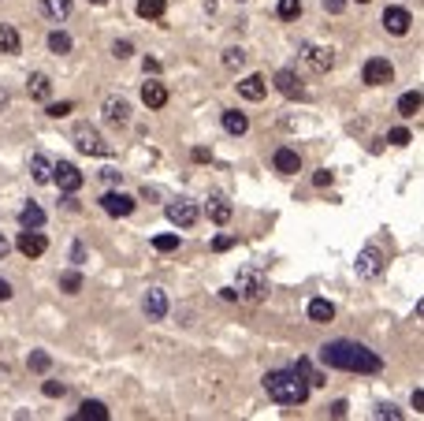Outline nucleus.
<instances>
[{
  "label": "nucleus",
  "mask_w": 424,
  "mask_h": 421,
  "mask_svg": "<svg viewBox=\"0 0 424 421\" xmlns=\"http://www.w3.org/2000/svg\"><path fill=\"white\" fill-rule=\"evenodd\" d=\"M320 362L328 369H343V373H365V376H376L384 373V358L376 351H368L365 343H354V339H331L320 347Z\"/></svg>",
  "instance_id": "1"
},
{
  "label": "nucleus",
  "mask_w": 424,
  "mask_h": 421,
  "mask_svg": "<svg viewBox=\"0 0 424 421\" xmlns=\"http://www.w3.org/2000/svg\"><path fill=\"white\" fill-rule=\"evenodd\" d=\"M265 392H268V399H276V403H283V406H301L309 399L313 384L295 369V365H290V369L265 373Z\"/></svg>",
  "instance_id": "2"
},
{
  "label": "nucleus",
  "mask_w": 424,
  "mask_h": 421,
  "mask_svg": "<svg viewBox=\"0 0 424 421\" xmlns=\"http://www.w3.org/2000/svg\"><path fill=\"white\" fill-rule=\"evenodd\" d=\"M74 146L82 149V153H90V157H108L112 153V146L101 138V131H97L93 123H79L74 127Z\"/></svg>",
  "instance_id": "3"
},
{
  "label": "nucleus",
  "mask_w": 424,
  "mask_h": 421,
  "mask_svg": "<svg viewBox=\"0 0 424 421\" xmlns=\"http://www.w3.org/2000/svg\"><path fill=\"white\" fill-rule=\"evenodd\" d=\"M238 298H246V302H265L268 298V280L257 273V268H242L238 273Z\"/></svg>",
  "instance_id": "4"
},
{
  "label": "nucleus",
  "mask_w": 424,
  "mask_h": 421,
  "mask_svg": "<svg viewBox=\"0 0 424 421\" xmlns=\"http://www.w3.org/2000/svg\"><path fill=\"white\" fill-rule=\"evenodd\" d=\"M361 79H365V86H387L391 79H395V68H391V60L372 56V60H365Z\"/></svg>",
  "instance_id": "5"
},
{
  "label": "nucleus",
  "mask_w": 424,
  "mask_h": 421,
  "mask_svg": "<svg viewBox=\"0 0 424 421\" xmlns=\"http://www.w3.org/2000/svg\"><path fill=\"white\" fill-rule=\"evenodd\" d=\"M52 183L63 190V194H74L82 187V171L71 164V160H60V164H52Z\"/></svg>",
  "instance_id": "6"
},
{
  "label": "nucleus",
  "mask_w": 424,
  "mask_h": 421,
  "mask_svg": "<svg viewBox=\"0 0 424 421\" xmlns=\"http://www.w3.org/2000/svg\"><path fill=\"white\" fill-rule=\"evenodd\" d=\"M379 273H384V254H379V246H365V250L357 254V276L376 280Z\"/></svg>",
  "instance_id": "7"
},
{
  "label": "nucleus",
  "mask_w": 424,
  "mask_h": 421,
  "mask_svg": "<svg viewBox=\"0 0 424 421\" xmlns=\"http://www.w3.org/2000/svg\"><path fill=\"white\" fill-rule=\"evenodd\" d=\"M298 52H301V60H306L313 71H328L331 63H335V52H331V49H324V45H313V41H301V49H298Z\"/></svg>",
  "instance_id": "8"
},
{
  "label": "nucleus",
  "mask_w": 424,
  "mask_h": 421,
  "mask_svg": "<svg viewBox=\"0 0 424 421\" xmlns=\"http://www.w3.org/2000/svg\"><path fill=\"white\" fill-rule=\"evenodd\" d=\"M168 220L175 224V228H194V224H198V205L187 201V198L171 201L168 205Z\"/></svg>",
  "instance_id": "9"
},
{
  "label": "nucleus",
  "mask_w": 424,
  "mask_h": 421,
  "mask_svg": "<svg viewBox=\"0 0 424 421\" xmlns=\"http://www.w3.org/2000/svg\"><path fill=\"white\" fill-rule=\"evenodd\" d=\"M134 198H130V194H119V190H108L104 198H101V209L108 213V217H130V213H134Z\"/></svg>",
  "instance_id": "10"
},
{
  "label": "nucleus",
  "mask_w": 424,
  "mask_h": 421,
  "mask_svg": "<svg viewBox=\"0 0 424 421\" xmlns=\"http://www.w3.org/2000/svg\"><path fill=\"white\" fill-rule=\"evenodd\" d=\"M15 246H19V254H26V257H41V254H45V246H49V239L38 228H23V231H19V239H15Z\"/></svg>",
  "instance_id": "11"
},
{
  "label": "nucleus",
  "mask_w": 424,
  "mask_h": 421,
  "mask_svg": "<svg viewBox=\"0 0 424 421\" xmlns=\"http://www.w3.org/2000/svg\"><path fill=\"white\" fill-rule=\"evenodd\" d=\"M141 309H146L149 321H164L168 317V295L160 287H149L146 298H141Z\"/></svg>",
  "instance_id": "12"
},
{
  "label": "nucleus",
  "mask_w": 424,
  "mask_h": 421,
  "mask_svg": "<svg viewBox=\"0 0 424 421\" xmlns=\"http://www.w3.org/2000/svg\"><path fill=\"white\" fill-rule=\"evenodd\" d=\"M409 23H413V15L406 12V8H387V12H384V30H387V34H395V38L409 34Z\"/></svg>",
  "instance_id": "13"
},
{
  "label": "nucleus",
  "mask_w": 424,
  "mask_h": 421,
  "mask_svg": "<svg viewBox=\"0 0 424 421\" xmlns=\"http://www.w3.org/2000/svg\"><path fill=\"white\" fill-rule=\"evenodd\" d=\"M272 164H276V171H279V176H298V171H301V157L295 153V149H287V146H283V149H276Z\"/></svg>",
  "instance_id": "14"
},
{
  "label": "nucleus",
  "mask_w": 424,
  "mask_h": 421,
  "mask_svg": "<svg viewBox=\"0 0 424 421\" xmlns=\"http://www.w3.org/2000/svg\"><path fill=\"white\" fill-rule=\"evenodd\" d=\"M104 120L116 123V127H127L130 123V105L123 101V97H108L104 101Z\"/></svg>",
  "instance_id": "15"
},
{
  "label": "nucleus",
  "mask_w": 424,
  "mask_h": 421,
  "mask_svg": "<svg viewBox=\"0 0 424 421\" xmlns=\"http://www.w3.org/2000/svg\"><path fill=\"white\" fill-rule=\"evenodd\" d=\"M141 101H146V109H164V105H168V90H164V82L149 79L146 86H141Z\"/></svg>",
  "instance_id": "16"
},
{
  "label": "nucleus",
  "mask_w": 424,
  "mask_h": 421,
  "mask_svg": "<svg viewBox=\"0 0 424 421\" xmlns=\"http://www.w3.org/2000/svg\"><path fill=\"white\" fill-rule=\"evenodd\" d=\"M238 93H242L246 101H260V97L268 93V82H265V75H246V79L238 82Z\"/></svg>",
  "instance_id": "17"
},
{
  "label": "nucleus",
  "mask_w": 424,
  "mask_h": 421,
  "mask_svg": "<svg viewBox=\"0 0 424 421\" xmlns=\"http://www.w3.org/2000/svg\"><path fill=\"white\" fill-rule=\"evenodd\" d=\"M276 90L283 97H301V79L290 68H283V71H276Z\"/></svg>",
  "instance_id": "18"
},
{
  "label": "nucleus",
  "mask_w": 424,
  "mask_h": 421,
  "mask_svg": "<svg viewBox=\"0 0 424 421\" xmlns=\"http://www.w3.org/2000/svg\"><path fill=\"white\" fill-rule=\"evenodd\" d=\"M26 90H30V97H34V101H49L52 79H49V75H41V71H34V75L26 79Z\"/></svg>",
  "instance_id": "19"
},
{
  "label": "nucleus",
  "mask_w": 424,
  "mask_h": 421,
  "mask_svg": "<svg viewBox=\"0 0 424 421\" xmlns=\"http://www.w3.org/2000/svg\"><path fill=\"white\" fill-rule=\"evenodd\" d=\"M306 313H309V321H317V325H328V321H335V306H331L328 298H313Z\"/></svg>",
  "instance_id": "20"
},
{
  "label": "nucleus",
  "mask_w": 424,
  "mask_h": 421,
  "mask_svg": "<svg viewBox=\"0 0 424 421\" xmlns=\"http://www.w3.org/2000/svg\"><path fill=\"white\" fill-rule=\"evenodd\" d=\"M71 0H41V12H45V19H52V23H63V19L71 15Z\"/></svg>",
  "instance_id": "21"
},
{
  "label": "nucleus",
  "mask_w": 424,
  "mask_h": 421,
  "mask_svg": "<svg viewBox=\"0 0 424 421\" xmlns=\"http://www.w3.org/2000/svg\"><path fill=\"white\" fill-rule=\"evenodd\" d=\"M223 131H227V135H235V138H238V135H246V131H249V120H246V112H235V109H227V112H223Z\"/></svg>",
  "instance_id": "22"
},
{
  "label": "nucleus",
  "mask_w": 424,
  "mask_h": 421,
  "mask_svg": "<svg viewBox=\"0 0 424 421\" xmlns=\"http://www.w3.org/2000/svg\"><path fill=\"white\" fill-rule=\"evenodd\" d=\"M421 109H424V97L417 90H409V93L398 97V116H406V120H409V116H417Z\"/></svg>",
  "instance_id": "23"
},
{
  "label": "nucleus",
  "mask_w": 424,
  "mask_h": 421,
  "mask_svg": "<svg viewBox=\"0 0 424 421\" xmlns=\"http://www.w3.org/2000/svg\"><path fill=\"white\" fill-rule=\"evenodd\" d=\"M23 49V41H19V30L15 26H0V52H8V56H15V52Z\"/></svg>",
  "instance_id": "24"
},
{
  "label": "nucleus",
  "mask_w": 424,
  "mask_h": 421,
  "mask_svg": "<svg viewBox=\"0 0 424 421\" xmlns=\"http://www.w3.org/2000/svg\"><path fill=\"white\" fill-rule=\"evenodd\" d=\"M19 224H23V228H41V224H45V209H41V205H23V213H19Z\"/></svg>",
  "instance_id": "25"
},
{
  "label": "nucleus",
  "mask_w": 424,
  "mask_h": 421,
  "mask_svg": "<svg viewBox=\"0 0 424 421\" xmlns=\"http://www.w3.org/2000/svg\"><path fill=\"white\" fill-rule=\"evenodd\" d=\"M30 171H34V183H49L52 179V160L45 153H34V160H30Z\"/></svg>",
  "instance_id": "26"
},
{
  "label": "nucleus",
  "mask_w": 424,
  "mask_h": 421,
  "mask_svg": "<svg viewBox=\"0 0 424 421\" xmlns=\"http://www.w3.org/2000/svg\"><path fill=\"white\" fill-rule=\"evenodd\" d=\"M79 418H93V421H108V406L97 403V399H86L79 406Z\"/></svg>",
  "instance_id": "27"
},
{
  "label": "nucleus",
  "mask_w": 424,
  "mask_h": 421,
  "mask_svg": "<svg viewBox=\"0 0 424 421\" xmlns=\"http://www.w3.org/2000/svg\"><path fill=\"white\" fill-rule=\"evenodd\" d=\"M164 0H138V15L141 19H160V15H164Z\"/></svg>",
  "instance_id": "28"
},
{
  "label": "nucleus",
  "mask_w": 424,
  "mask_h": 421,
  "mask_svg": "<svg viewBox=\"0 0 424 421\" xmlns=\"http://www.w3.org/2000/svg\"><path fill=\"white\" fill-rule=\"evenodd\" d=\"M295 369H298L301 376H306V381H309L313 388H320V384H324V376H320L317 369H313V362H309V358H298V362H295Z\"/></svg>",
  "instance_id": "29"
},
{
  "label": "nucleus",
  "mask_w": 424,
  "mask_h": 421,
  "mask_svg": "<svg viewBox=\"0 0 424 421\" xmlns=\"http://www.w3.org/2000/svg\"><path fill=\"white\" fill-rule=\"evenodd\" d=\"M49 49L56 52V56H63V52H71V38L63 34V30H52V34H49Z\"/></svg>",
  "instance_id": "30"
},
{
  "label": "nucleus",
  "mask_w": 424,
  "mask_h": 421,
  "mask_svg": "<svg viewBox=\"0 0 424 421\" xmlns=\"http://www.w3.org/2000/svg\"><path fill=\"white\" fill-rule=\"evenodd\" d=\"M209 220L212 224H227V220H231V205H227V201H212L209 205Z\"/></svg>",
  "instance_id": "31"
},
{
  "label": "nucleus",
  "mask_w": 424,
  "mask_h": 421,
  "mask_svg": "<svg viewBox=\"0 0 424 421\" xmlns=\"http://www.w3.org/2000/svg\"><path fill=\"white\" fill-rule=\"evenodd\" d=\"M60 287L68 291V295H79V291H82V273H74V268H71V273H63L60 276Z\"/></svg>",
  "instance_id": "32"
},
{
  "label": "nucleus",
  "mask_w": 424,
  "mask_h": 421,
  "mask_svg": "<svg viewBox=\"0 0 424 421\" xmlns=\"http://www.w3.org/2000/svg\"><path fill=\"white\" fill-rule=\"evenodd\" d=\"M279 19H298L301 15V0H279Z\"/></svg>",
  "instance_id": "33"
},
{
  "label": "nucleus",
  "mask_w": 424,
  "mask_h": 421,
  "mask_svg": "<svg viewBox=\"0 0 424 421\" xmlns=\"http://www.w3.org/2000/svg\"><path fill=\"white\" fill-rule=\"evenodd\" d=\"M242 63H246V49H227V52H223V68L238 71Z\"/></svg>",
  "instance_id": "34"
},
{
  "label": "nucleus",
  "mask_w": 424,
  "mask_h": 421,
  "mask_svg": "<svg viewBox=\"0 0 424 421\" xmlns=\"http://www.w3.org/2000/svg\"><path fill=\"white\" fill-rule=\"evenodd\" d=\"M26 365H30V369H34V373H45L49 365H52V358H49L45 351H34V354H30V358H26Z\"/></svg>",
  "instance_id": "35"
},
{
  "label": "nucleus",
  "mask_w": 424,
  "mask_h": 421,
  "mask_svg": "<svg viewBox=\"0 0 424 421\" xmlns=\"http://www.w3.org/2000/svg\"><path fill=\"white\" fill-rule=\"evenodd\" d=\"M153 246H157L160 254H171V250H179V235H157Z\"/></svg>",
  "instance_id": "36"
},
{
  "label": "nucleus",
  "mask_w": 424,
  "mask_h": 421,
  "mask_svg": "<svg viewBox=\"0 0 424 421\" xmlns=\"http://www.w3.org/2000/svg\"><path fill=\"white\" fill-rule=\"evenodd\" d=\"M409 138H413V135L406 131V127H395V131L387 135V142H391V146H409Z\"/></svg>",
  "instance_id": "37"
},
{
  "label": "nucleus",
  "mask_w": 424,
  "mask_h": 421,
  "mask_svg": "<svg viewBox=\"0 0 424 421\" xmlns=\"http://www.w3.org/2000/svg\"><path fill=\"white\" fill-rule=\"evenodd\" d=\"M71 109H74V105H71V101H60V105H49V109H45V112L52 116V120H63V116H68Z\"/></svg>",
  "instance_id": "38"
},
{
  "label": "nucleus",
  "mask_w": 424,
  "mask_h": 421,
  "mask_svg": "<svg viewBox=\"0 0 424 421\" xmlns=\"http://www.w3.org/2000/svg\"><path fill=\"white\" fill-rule=\"evenodd\" d=\"M130 52H134V45H130V41H116V45H112V56H116V60H127Z\"/></svg>",
  "instance_id": "39"
},
{
  "label": "nucleus",
  "mask_w": 424,
  "mask_h": 421,
  "mask_svg": "<svg viewBox=\"0 0 424 421\" xmlns=\"http://www.w3.org/2000/svg\"><path fill=\"white\" fill-rule=\"evenodd\" d=\"M376 418H391V421H402V410L387 403V406H376Z\"/></svg>",
  "instance_id": "40"
},
{
  "label": "nucleus",
  "mask_w": 424,
  "mask_h": 421,
  "mask_svg": "<svg viewBox=\"0 0 424 421\" xmlns=\"http://www.w3.org/2000/svg\"><path fill=\"white\" fill-rule=\"evenodd\" d=\"M41 392H45L49 399H56V395H63V392H68V388H63V384H56V381H45V384H41Z\"/></svg>",
  "instance_id": "41"
},
{
  "label": "nucleus",
  "mask_w": 424,
  "mask_h": 421,
  "mask_svg": "<svg viewBox=\"0 0 424 421\" xmlns=\"http://www.w3.org/2000/svg\"><path fill=\"white\" fill-rule=\"evenodd\" d=\"M231 246H235V235H216L212 250H231Z\"/></svg>",
  "instance_id": "42"
},
{
  "label": "nucleus",
  "mask_w": 424,
  "mask_h": 421,
  "mask_svg": "<svg viewBox=\"0 0 424 421\" xmlns=\"http://www.w3.org/2000/svg\"><path fill=\"white\" fill-rule=\"evenodd\" d=\"M346 8V0H324V12H331V15H339Z\"/></svg>",
  "instance_id": "43"
},
{
  "label": "nucleus",
  "mask_w": 424,
  "mask_h": 421,
  "mask_svg": "<svg viewBox=\"0 0 424 421\" xmlns=\"http://www.w3.org/2000/svg\"><path fill=\"white\" fill-rule=\"evenodd\" d=\"M313 183H317V187H331V171H328V168L317 171V176H313Z\"/></svg>",
  "instance_id": "44"
},
{
  "label": "nucleus",
  "mask_w": 424,
  "mask_h": 421,
  "mask_svg": "<svg viewBox=\"0 0 424 421\" xmlns=\"http://www.w3.org/2000/svg\"><path fill=\"white\" fill-rule=\"evenodd\" d=\"M71 261H74V265H82V261H86V250H82V243H74V246H71Z\"/></svg>",
  "instance_id": "45"
},
{
  "label": "nucleus",
  "mask_w": 424,
  "mask_h": 421,
  "mask_svg": "<svg viewBox=\"0 0 424 421\" xmlns=\"http://www.w3.org/2000/svg\"><path fill=\"white\" fill-rule=\"evenodd\" d=\"M346 410H350V406H346L343 399H339V403H331V418H346Z\"/></svg>",
  "instance_id": "46"
},
{
  "label": "nucleus",
  "mask_w": 424,
  "mask_h": 421,
  "mask_svg": "<svg viewBox=\"0 0 424 421\" xmlns=\"http://www.w3.org/2000/svg\"><path fill=\"white\" fill-rule=\"evenodd\" d=\"M12 298V284H8V280H0V302H8Z\"/></svg>",
  "instance_id": "47"
},
{
  "label": "nucleus",
  "mask_w": 424,
  "mask_h": 421,
  "mask_svg": "<svg viewBox=\"0 0 424 421\" xmlns=\"http://www.w3.org/2000/svg\"><path fill=\"white\" fill-rule=\"evenodd\" d=\"M413 410H421V414H424V392H413Z\"/></svg>",
  "instance_id": "48"
},
{
  "label": "nucleus",
  "mask_w": 424,
  "mask_h": 421,
  "mask_svg": "<svg viewBox=\"0 0 424 421\" xmlns=\"http://www.w3.org/2000/svg\"><path fill=\"white\" fill-rule=\"evenodd\" d=\"M160 71V60H146V75H157Z\"/></svg>",
  "instance_id": "49"
},
{
  "label": "nucleus",
  "mask_w": 424,
  "mask_h": 421,
  "mask_svg": "<svg viewBox=\"0 0 424 421\" xmlns=\"http://www.w3.org/2000/svg\"><path fill=\"white\" fill-rule=\"evenodd\" d=\"M8 250H12V243H8V239H4V235H0V257H4Z\"/></svg>",
  "instance_id": "50"
},
{
  "label": "nucleus",
  "mask_w": 424,
  "mask_h": 421,
  "mask_svg": "<svg viewBox=\"0 0 424 421\" xmlns=\"http://www.w3.org/2000/svg\"><path fill=\"white\" fill-rule=\"evenodd\" d=\"M417 321H424V298L417 302Z\"/></svg>",
  "instance_id": "51"
},
{
  "label": "nucleus",
  "mask_w": 424,
  "mask_h": 421,
  "mask_svg": "<svg viewBox=\"0 0 424 421\" xmlns=\"http://www.w3.org/2000/svg\"><path fill=\"white\" fill-rule=\"evenodd\" d=\"M4 105H8V90H0V109H4Z\"/></svg>",
  "instance_id": "52"
},
{
  "label": "nucleus",
  "mask_w": 424,
  "mask_h": 421,
  "mask_svg": "<svg viewBox=\"0 0 424 421\" xmlns=\"http://www.w3.org/2000/svg\"><path fill=\"white\" fill-rule=\"evenodd\" d=\"M93 4H108V0H93Z\"/></svg>",
  "instance_id": "53"
},
{
  "label": "nucleus",
  "mask_w": 424,
  "mask_h": 421,
  "mask_svg": "<svg viewBox=\"0 0 424 421\" xmlns=\"http://www.w3.org/2000/svg\"><path fill=\"white\" fill-rule=\"evenodd\" d=\"M357 4H368V0H357Z\"/></svg>",
  "instance_id": "54"
}]
</instances>
